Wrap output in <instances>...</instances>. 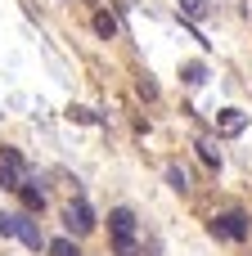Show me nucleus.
I'll return each mask as SVG.
<instances>
[{
	"label": "nucleus",
	"mask_w": 252,
	"mask_h": 256,
	"mask_svg": "<svg viewBox=\"0 0 252 256\" xmlns=\"http://www.w3.org/2000/svg\"><path fill=\"white\" fill-rule=\"evenodd\" d=\"M23 184H27V162H23V153H18V148H0V189L18 194Z\"/></svg>",
	"instance_id": "f257e3e1"
},
{
	"label": "nucleus",
	"mask_w": 252,
	"mask_h": 256,
	"mask_svg": "<svg viewBox=\"0 0 252 256\" xmlns=\"http://www.w3.org/2000/svg\"><path fill=\"white\" fill-rule=\"evenodd\" d=\"M63 225H68V234H90L95 230V212H90V202L86 198H72L68 207H63Z\"/></svg>",
	"instance_id": "f03ea898"
},
{
	"label": "nucleus",
	"mask_w": 252,
	"mask_h": 256,
	"mask_svg": "<svg viewBox=\"0 0 252 256\" xmlns=\"http://www.w3.org/2000/svg\"><path fill=\"white\" fill-rule=\"evenodd\" d=\"M216 238H234V243H243L248 238V216L243 212H225V216H212V225H207Z\"/></svg>",
	"instance_id": "7ed1b4c3"
},
{
	"label": "nucleus",
	"mask_w": 252,
	"mask_h": 256,
	"mask_svg": "<svg viewBox=\"0 0 252 256\" xmlns=\"http://www.w3.org/2000/svg\"><path fill=\"white\" fill-rule=\"evenodd\" d=\"M108 234L113 238H135V212L131 207H113L108 212Z\"/></svg>",
	"instance_id": "20e7f679"
},
{
	"label": "nucleus",
	"mask_w": 252,
	"mask_h": 256,
	"mask_svg": "<svg viewBox=\"0 0 252 256\" xmlns=\"http://www.w3.org/2000/svg\"><path fill=\"white\" fill-rule=\"evenodd\" d=\"M243 126H248V117H243L239 108H221V112H216V130H221V135H239Z\"/></svg>",
	"instance_id": "39448f33"
},
{
	"label": "nucleus",
	"mask_w": 252,
	"mask_h": 256,
	"mask_svg": "<svg viewBox=\"0 0 252 256\" xmlns=\"http://www.w3.org/2000/svg\"><path fill=\"white\" fill-rule=\"evenodd\" d=\"M14 238H23V243H27L32 252H36V248H45V238H41L36 220H27V216H18V234H14Z\"/></svg>",
	"instance_id": "423d86ee"
},
{
	"label": "nucleus",
	"mask_w": 252,
	"mask_h": 256,
	"mask_svg": "<svg viewBox=\"0 0 252 256\" xmlns=\"http://www.w3.org/2000/svg\"><path fill=\"white\" fill-rule=\"evenodd\" d=\"M212 14V0H180V18L185 22H203Z\"/></svg>",
	"instance_id": "0eeeda50"
},
{
	"label": "nucleus",
	"mask_w": 252,
	"mask_h": 256,
	"mask_svg": "<svg viewBox=\"0 0 252 256\" xmlns=\"http://www.w3.org/2000/svg\"><path fill=\"white\" fill-rule=\"evenodd\" d=\"M180 81H185V86H203V81H207V68H203V63H185V68H180Z\"/></svg>",
	"instance_id": "6e6552de"
},
{
	"label": "nucleus",
	"mask_w": 252,
	"mask_h": 256,
	"mask_svg": "<svg viewBox=\"0 0 252 256\" xmlns=\"http://www.w3.org/2000/svg\"><path fill=\"white\" fill-rule=\"evenodd\" d=\"M18 194H23V202H27V212H41V207H45V194H41V189H36L32 180H27V184H23Z\"/></svg>",
	"instance_id": "1a4fd4ad"
},
{
	"label": "nucleus",
	"mask_w": 252,
	"mask_h": 256,
	"mask_svg": "<svg viewBox=\"0 0 252 256\" xmlns=\"http://www.w3.org/2000/svg\"><path fill=\"white\" fill-rule=\"evenodd\" d=\"M95 32H99L104 40H113V36H117V18H113V14H95Z\"/></svg>",
	"instance_id": "9d476101"
},
{
	"label": "nucleus",
	"mask_w": 252,
	"mask_h": 256,
	"mask_svg": "<svg viewBox=\"0 0 252 256\" xmlns=\"http://www.w3.org/2000/svg\"><path fill=\"white\" fill-rule=\"evenodd\" d=\"M167 184H171L176 194H185V189H189V176H185L180 166H167Z\"/></svg>",
	"instance_id": "9b49d317"
},
{
	"label": "nucleus",
	"mask_w": 252,
	"mask_h": 256,
	"mask_svg": "<svg viewBox=\"0 0 252 256\" xmlns=\"http://www.w3.org/2000/svg\"><path fill=\"white\" fill-rule=\"evenodd\" d=\"M113 256H140V243L135 238H113Z\"/></svg>",
	"instance_id": "f8f14e48"
},
{
	"label": "nucleus",
	"mask_w": 252,
	"mask_h": 256,
	"mask_svg": "<svg viewBox=\"0 0 252 256\" xmlns=\"http://www.w3.org/2000/svg\"><path fill=\"white\" fill-rule=\"evenodd\" d=\"M50 256H81V252H77L72 238H54V243H50Z\"/></svg>",
	"instance_id": "ddd939ff"
},
{
	"label": "nucleus",
	"mask_w": 252,
	"mask_h": 256,
	"mask_svg": "<svg viewBox=\"0 0 252 256\" xmlns=\"http://www.w3.org/2000/svg\"><path fill=\"white\" fill-rule=\"evenodd\" d=\"M68 117L81 122V126H99V112H90V108H68Z\"/></svg>",
	"instance_id": "4468645a"
},
{
	"label": "nucleus",
	"mask_w": 252,
	"mask_h": 256,
	"mask_svg": "<svg viewBox=\"0 0 252 256\" xmlns=\"http://www.w3.org/2000/svg\"><path fill=\"white\" fill-rule=\"evenodd\" d=\"M18 234V216L14 212H0V238H14Z\"/></svg>",
	"instance_id": "2eb2a0df"
},
{
	"label": "nucleus",
	"mask_w": 252,
	"mask_h": 256,
	"mask_svg": "<svg viewBox=\"0 0 252 256\" xmlns=\"http://www.w3.org/2000/svg\"><path fill=\"white\" fill-rule=\"evenodd\" d=\"M198 158H203V162H207V166H216V171H221V153H216V148H212V144H207V140H203V144H198Z\"/></svg>",
	"instance_id": "dca6fc26"
},
{
	"label": "nucleus",
	"mask_w": 252,
	"mask_h": 256,
	"mask_svg": "<svg viewBox=\"0 0 252 256\" xmlns=\"http://www.w3.org/2000/svg\"><path fill=\"white\" fill-rule=\"evenodd\" d=\"M135 90H140V94H144V99H158V86H153V81H149V76H140V81H135Z\"/></svg>",
	"instance_id": "f3484780"
}]
</instances>
